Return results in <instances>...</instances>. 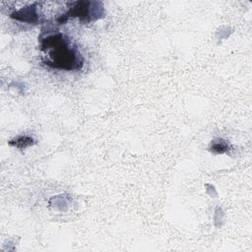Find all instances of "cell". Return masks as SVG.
<instances>
[{
  "label": "cell",
  "instance_id": "obj_3",
  "mask_svg": "<svg viewBox=\"0 0 252 252\" xmlns=\"http://www.w3.org/2000/svg\"><path fill=\"white\" fill-rule=\"evenodd\" d=\"M11 18L30 24L36 23L38 21V14L36 13V4H32L29 7L21 9L20 11L12 13Z\"/></svg>",
  "mask_w": 252,
  "mask_h": 252
},
{
  "label": "cell",
  "instance_id": "obj_2",
  "mask_svg": "<svg viewBox=\"0 0 252 252\" xmlns=\"http://www.w3.org/2000/svg\"><path fill=\"white\" fill-rule=\"evenodd\" d=\"M102 15V7L100 6L99 2L77 1L71 5L69 11L60 19L65 18V22L68 17H78L83 21L91 22L101 18Z\"/></svg>",
  "mask_w": 252,
  "mask_h": 252
},
{
  "label": "cell",
  "instance_id": "obj_5",
  "mask_svg": "<svg viewBox=\"0 0 252 252\" xmlns=\"http://www.w3.org/2000/svg\"><path fill=\"white\" fill-rule=\"evenodd\" d=\"M211 151L216 154H223L228 150V145L225 141L220 139L218 141H214L211 145Z\"/></svg>",
  "mask_w": 252,
  "mask_h": 252
},
{
  "label": "cell",
  "instance_id": "obj_4",
  "mask_svg": "<svg viewBox=\"0 0 252 252\" xmlns=\"http://www.w3.org/2000/svg\"><path fill=\"white\" fill-rule=\"evenodd\" d=\"M11 146H14L19 149H26L27 147H30L34 144V141L32 137L29 136H19L9 142Z\"/></svg>",
  "mask_w": 252,
  "mask_h": 252
},
{
  "label": "cell",
  "instance_id": "obj_1",
  "mask_svg": "<svg viewBox=\"0 0 252 252\" xmlns=\"http://www.w3.org/2000/svg\"><path fill=\"white\" fill-rule=\"evenodd\" d=\"M40 48L46 52L48 59L44 64L60 70H79L83 65V58L77 49L70 46L66 36L62 33L47 35L41 39Z\"/></svg>",
  "mask_w": 252,
  "mask_h": 252
}]
</instances>
